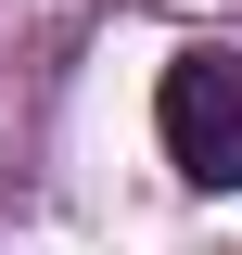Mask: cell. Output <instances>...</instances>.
<instances>
[{"mask_svg":"<svg viewBox=\"0 0 242 255\" xmlns=\"http://www.w3.org/2000/svg\"><path fill=\"white\" fill-rule=\"evenodd\" d=\"M153 140L204 191H242V51H179L153 77Z\"/></svg>","mask_w":242,"mask_h":255,"instance_id":"6da1fadb","label":"cell"}]
</instances>
